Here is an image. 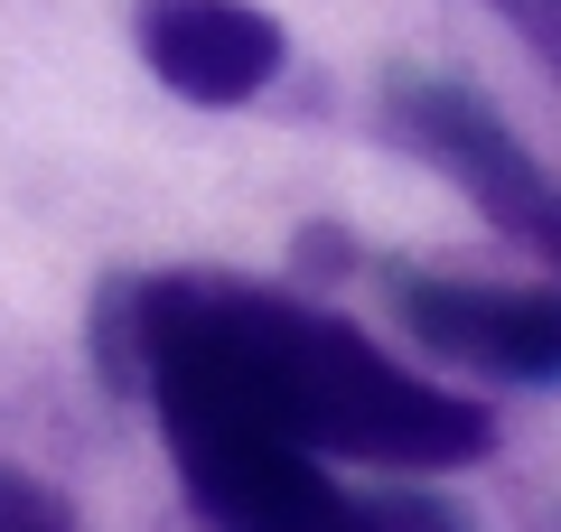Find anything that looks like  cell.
Segmentation results:
<instances>
[{
	"label": "cell",
	"mask_w": 561,
	"mask_h": 532,
	"mask_svg": "<svg viewBox=\"0 0 561 532\" xmlns=\"http://www.w3.org/2000/svg\"><path fill=\"white\" fill-rule=\"evenodd\" d=\"M197 280H206L216 336L234 346V365L253 374V393L272 402V420L300 439V449L402 467V476H440V467L486 458L496 420H486L478 402L440 393V383L402 374L393 355H375L346 317H319V309H300V299L225 280V271H197Z\"/></svg>",
	"instance_id": "obj_1"
},
{
	"label": "cell",
	"mask_w": 561,
	"mask_h": 532,
	"mask_svg": "<svg viewBox=\"0 0 561 532\" xmlns=\"http://www.w3.org/2000/svg\"><path fill=\"white\" fill-rule=\"evenodd\" d=\"M383 122H393L402 150H421L440 177H459L468 206H478L486 224L561 253V187H552V169L496 122V103H478L449 76H393L383 84Z\"/></svg>",
	"instance_id": "obj_2"
},
{
	"label": "cell",
	"mask_w": 561,
	"mask_h": 532,
	"mask_svg": "<svg viewBox=\"0 0 561 532\" xmlns=\"http://www.w3.org/2000/svg\"><path fill=\"white\" fill-rule=\"evenodd\" d=\"M402 327L449 365H478L496 383H561V299L496 290V280H393Z\"/></svg>",
	"instance_id": "obj_3"
},
{
	"label": "cell",
	"mask_w": 561,
	"mask_h": 532,
	"mask_svg": "<svg viewBox=\"0 0 561 532\" xmlns=\"http://www.w3.org/2000/svg\"><path fill=\"white\" fill-rule=\"evenodd\" d=\"M131 38L150 76L206 113H234L280 76V20H262L253 0H140Z\"/></svg>",
	"instance_id": "obj_4"
},
{
	"label": "cell",
	"mask_w": 561,
	"mask_h": 532,
	"mask_svg": "<svg viewBox=\"0 0 561 532\" xmlns=\"http://www.w3.org/2000/svg\"><path fill=\"white\" fill-rule=\"evenodd\" d=\"M337 532H468V513L449 495H421V486H346L337 495Z\"/></svg>",
	"instance_id": "obj_5"
},
{
	"label": "cell",
	"mask_w": 561,
	"mask_h": 532,
	"mask_svg": "<svg viewBox=\"0 0 561 532\" xmlns=\"http://www.w3.org/2000/svg\"><path fill=\"white\" fill-rule=\"evenodd\" d=\"M0 532H76V513L38 476H0Z\"/></svg>",
	"instance_id": "obj_6"
},
{
	"label": "cell",
	"mask_w": 561,
	"mask_h": 532,
	"mask_svg": "<svg viewBox=\"0 0 561 532\" xmlns=\"http://www.w3.org/2000/svg\"><path fill=\"white\" fill-rule=\"evenodd\" d=\"M486 10H496V20L515 28L542 66H561V0H486Z\"/></svg>",
	"instance_id": "obj_7"
},
{
	"label": "cell",
	"mask_w": 561,
	"mask_h": 532,
	"mask_svg": "<svg viewBox=\"0 0 561 532\" xmlns=\"http://www.w3.org/2000/svg\"><path fill=\"white\" fill-rule=\"evenodd\" d=\"M300 253H309V271H346V234H328V224H309Z\"/></svg>",
	"instance_id": "obj_8"
}]
</instances>
